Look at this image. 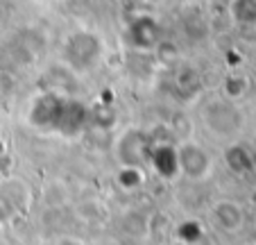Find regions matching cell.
I'll return each instance as SVG.
<instances>
[{"label": "cell", "mask_w": 256, "mask_h": 245, "mask_svg": "<svg viewBox=\"0 0 256 245\" xmlns=\"http://www.w3.org/2000/svg\"><path fill=\"white\" fill-rule=\"evenodd\" d=\"M152 168L161 175V177H174L179 173V163H177V148L172 145H166V143H159V145H152L150 150V161Z\"/></svg>", "instance_id": "obj_6"}, {"label": "cell", "mask_w": 256, "mask_h": 245, "mask_svg": "<svg viewBox=\"0 0 256 245\" xmlns=\"http://www.w3.org/2000/svg\"><path fill=\"white\" fill-rule=\"evenodd\" d=\"M102 53L100 39L91 32H75L64 41V62L72 71H88Z\"/></svg>", "instance_id": "obj_2"}, {"label": "cell", "mask_w": 256, "mask_h": 245, "mask_svg": "<svg viewBox=\"0 0 256 245\" xmlns=\"http://www.w3.org/2000/svg\"><path fill=\"white\" fill-rule=\"evenodd\" d=\"M118 157H120L122 166H134L140 168L150 161V136L140 130H127L125 134L118 139Z\"/></svg>", "instance_id": "obj_3"}, {"label": "cell", "mask_w": 256, "mask_h": 245, "mask_svg": "<svg viewBox=\"0 0 256 245\" xmlns=\"http://www.w3.org/2000/svg\"><path fill=\"white\" fill-rule=\"evenodd\" d=\"M54 245H84L80 238H70V236H64V238H59Z\"/></svg>", "instance_id": "obj_10"}, {"label": "cell", "mask_w": 256, "mask_h": 245, "mask_svg": "<svg viewBox=\"0 0 256 245\" xmlns=\"http://www.w3.org/2000/svg\"><path fill=\"white\" fill-rule=\"evenodd\" d=\"M177 163L179 173H184L188 179H204L211 173V157L208 152L198 145L195 141H186L177 148Z\"/></svg>", "instance_id": "obj_4"}, {"label": "cell", "mask_w": 256, "mask_h": 245, "mask_svg": "<svg viewBox=\"0 0 256 245\" xmlns=\"http://www.w3.org/2000/svg\"><path fill=\"white\" fill-rule=\"evenodd\" d=\"M30 123L46 132L72 136L84 130L88 123V109L78 100H70L59 93H44L34 100L30 111Z\"/></svg>", "instance_id": "obj_1"}, {"label": "cell", "mask_w": 256, "mask_h": 245, "mask_svg": "<svg viewBox=\"0 0 256 245\" xmlns=\"http://www.w3.org/2000/svg\"><path fill=\"white\" fill-rule=\"evenodd\" d=\"M177 84H179V89L184 91V96H195V93L200 91V87H202V80H200L195 68H184L177 77Z\"/></svg>", "instance_id": "obj_9"}, {"label": "cell", "mask_w": 256, "mask_h": 245, "mask_svg": "<svg viewBox=\"0 0 256 245\" xmlns=\"http://www.w3.org/2000/svg\"><path fill=\"white\" fill-rule=\"evenodd\" d=\"M127 41L138 50H150L161 41V25L152 16H138L127 28Z\"/></svg>", "instance_id": "obj_5"}, {"label": "cell", "mask_w": 256, "mask_h": 245, "mask_svg": "<svg viewBox=\"0 0 256 245\" xmlns=\"http://www.w3.org/2000/svg\"><path fill=\"white\" fill-rule=\"evenodd\" d=\"M232 16L236 23L254 25L256 23V0H234Z\"/></svg>", "instance_id": "obj_8"}, {"label": "cell", "mask_w": 256, "mask_h": 245, "mask_svg": "<svg viewBox=\"0 0 256 245\" xmlns=\"http://www.w3.org/2000/svg\"><path fill=\"white\" fill-rule=\"evenodd\" d=\"M213 220L222 231H236L242 225V211L236 202L232 200H220L213 207Z\"/></svg>", "instance_id": "obj_7"}]
</instances>
